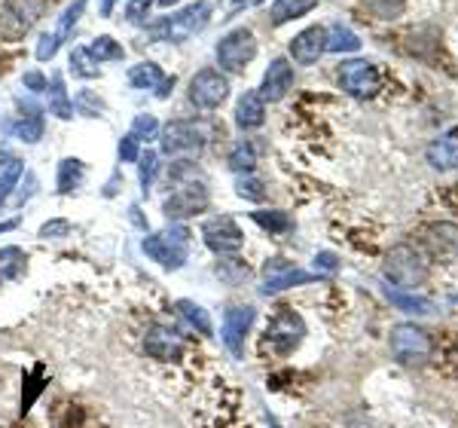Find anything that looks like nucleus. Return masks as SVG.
<instances>
[{
	"instance_id": "nucleus-12",
	"label": "nucleus",
	"mask_w": 458,
	"mask_h": 428,
	"mask_svg": "<svg viewBox=\"0 0 458 428\" xmlns=\"http://www.w3.org/2000/svg\"><path fill=\"white\" fill-rule=\"evenodd\" d=\"M302 337H306V324H302L300 315L291 312V309H282V312L269 321V328H266V343H269L272 352H278V355H291Z\"/></svg>"
},
{
	"instance_id": "nucleus-46",
	"label": "nucleus",
	"mask_w": 458,
	"mask_h": 428,
	"mask_svg": "<svg viewBox=\"0 0 458 428\" xmlns=\"http://www.w3.org/2000/svg\"><path fill=\"white\" fill-rule=\"evenodd\" d=\"M114 6H116V0H98V13H101L105 19L114 16Z\"/></svg>"
},
{
	"instance_id": "nucleus-34",
	"label": "nucleus",
	"mask_w": 458,
	"mask_h": 428,
	"mask_svg": "<svg viewBox=\"0 0 458 428\" xmlns=\"http://www.w3.org/2000/svg\"><path fill=\"white\" fill-rule=\"evenodd\" d=\"M83 10H86V0H73L68 10L62 13V19H58V25H55V34H58V40H62V43L71 37L73 25H77L80 16H83Z\"/></svg>"
},
{
	"instance_id": "nucleus-5",
	"label": "nucleus",
	"mask_w": 458,
	"mask_h": 428,
	"mask_svg": "<svg viewBox=\"0 0 458 428\" xmlns=\"http://www.w3.org/2000/svg\"><path fill=\"white\" fill-rule=\"evenodd\" d=\"M386 278L403 291H416L428 278V263L412 245H394L386 257Z\"/></svg>"
},
{
	"instance_id": "nucleus-52",
	"label": "nucleus",
	"mask_w": 458,
	"mask_h": 428,
	"mask_svg": "<svg viewBox=\"0 0 458 428\" xmlns=\"http://www.w3.org/2000/svg\"><path fill=\"white\" fill-rule=\"evenodd\" d=\"M453 300H455V304H458V294H455V297H453Z\"/></svg>"
},
{
	"instance_id": "nucleus-35",
	"label": "nucleus",
	"mask_w": 458,
	"mask_h": 428,
	"mask_svg": "<svg viewBox=\"0 0 458 428\" xmlns=\"http://www.w3.org/2000/svg\"><path fill=\"white\" fill-rule=\"evenodd\" d=\"M157 172H159V157L153 150H147L138 157V181H141V190L147 193V190L153 187V181H157Z\"/></svg>"
},
{
	"instance_id": "nucleus-37",
	"label": "nucleus",
	"mask_w": 458,
	"mask_h": 428,
	"mask_svg": "<svg viewBox=\"0 0 458 428\" xmlns=\"http://www.w3.org/2000/svg\"><path fill=\"white\" fill-rule=\"evenodd\" d=\"M25 386H28V392H21V413L31 410L34 401L43 392V371H40V367H37V371H31V373H25Z\"/></svg>"
},
{
	"instance_id": "nucleus-21",
	"label": "nucleus",
	"mask_w": 458,
	"mask_h": 428,
	"mask_svg": "<svg viewBox=\"0 0 458 428\" xmlns=\"http://www.w3.org/2000/svg\"><path fill=\"white\" fill-rule=\"evenodd\" d=\"M86 49V56H89V62L98 68V64H105V62H123L125 58V49H123V43H116L114 37H107V34H101V37H95Z\"/></svg>"
},
{
	"instance_id": "nucleus-27",
	"label": "nucleus",
	"mask_w": 458,
	"mask_h": 428,
	"mask_svg": "<svg viewBox=\"0 0 458 428\" xmlns=\"http://www.w3.org/2000/svg\"><path fill=\"white\" fill-rule=\"evenodd\" d=\"M43 132H47V123H43L40 110H31L28 116H19V123L13 125V135L25 144H37L43 138Z\"/></svg>"
},
{
	"instance_id": "nucleus-39",
	"label": "nucleus",
	"mask_w": 458,
	"mask_h": 428,
	"mask_svg": "<svg viewBox=\"0 0 458 428\" xmlns=\"http://www.w3.org/2000/svg\"><path fill=\"white\" fill-rule=\"evenodd\" d=\"M235 193H239L242 199H250V202H260V199L266 196L263 181H257L254 175H245V178L235 181Z\"/></svg>"
},
{
	"instance_id": "nucleus-11",
	"label": "nucleus",
	"mask_w": 458,
	"mask_h": 428,
	"mask_svg": "<svg viewBox=\"0 0 458 428\" xmlns=\"http://www.w3.org/2000/svg\"><path fill=\"white\" fill-rule=\"evenodd\" d=\"M202 239L214 254L229 257V254H239L242 245H245V235H242L239 224H235L229 214H220V218H211L202 224Z\"/></svg>"
},
{
	"instance_id": "nucleus-33",
	"label": "nucleus",
	"mask_w": 458,
	"mask_h": 428,
	"mask_svg": "<svg viewBox=\"0 0 458 428\" xmlns=\"http://www.w3.org/2000/svg\"><path fill=\"white\" fill-rule=\"evenodd\" d=\"M105 110H107V105L92 90H80L77 95H73V114H80V116H98V114H105Z\"/></svg>"
},
{
	"instance_id": "nucleus-26",
	"label": "nucleus",
	"mask_w": 458,
	"mask_h": 428,
	"mask_svg": "<svg viewBox=\"0 0 458 428\" xmlns=\"http://www.w3.org/2000/svg\"><path fill=\"white\" fill-rule=\"evenodd\" d=\"M318 6V0H276L272 4V10H269V19H272V25H287L291 19H300V16H306V13H312Z\"/></svg>"
},
{
	"instance_id": "nucleus-30",
	"label": "nucleus",
	"mask_w": 458,
	"mask_h": 428,
	"mask_svg": "<svg viewBox=\"0 0 458 428\" xmlns=\"http://www.w3.org/2000/svg\"><path fill=\"white\" fill-rule=\"evenodd\" d=\"M388 300L403 312H416V315H431L434 304L428 297H419V294H406V291H391L388 287Z\"/></svg>"
},
{
	"instance_id": "nucleus-48",
	"label": "nucleus",
	"mask_w": 458,
	"mask_h": 428,
	"mask_svg": "<svg viewBox=\"0 0 458 428\" xmlns=\"http://www.w3.org/2000/svg\"><path fill=\"white\" fill-rule=\"evenodd\" d=\"M159 6H174V4H181V0H157Z\"/></svg>"
},
{
	"instance_id": "nucleus-42",
	"label": "nucleus",
	"mask_w": 458,
	"mask_h": 428,
	"mask_svg": "<svg viewBox=\"0 0 458 428\" xmlns=\"http://www.w3.org/2000/svg\"><path fill=\"white\" fill-rule=\"evenodd\" d=\"M153 4H157V0H129V6H125V21L141 25V21H147V13H150Z\"/></svg>"
},
{
	"instance_id": "nucleus-38",
	"label": "nucleus",
	"mask_w": 458,
	"mask_h": 428,
	"mask_svg": "<svg viewBox=\"0 0 458 428\" xmlns=\"http://www.w3.org/2000/svg\"><path fill=\"white\" fill-rule=\"evenodd\" d=\"M71 71H73V77H83V80L98 77V68L89 62V56H86L83 47H73L71 49Z\"/></svg>"
},
{
	"instance_id": "nucleus-43",
	"label": "nucleus",
	"mask_w": 458,
	"mask_h": 428,
	"mask_svg": "<svg viewBox=\"0 0 458 428\" xmlns=\"http://www.w3.org/2000/svg\"><path fill=\"white\" fill-rule=\"evenodd\" d=\"M138 144H141V141H138V138L129 132V135H125L123 141H120V147H116V153H120V159H123V162H138V157H141V150H138Z\"/></svg>"
},
{
	"instance_id": "nucleus-3",
	"label": "nucleus",
	"mask_w": 458,
	"mask_h": 428,
	"mask_svg": "<svg viewBox=\"0 0 458 428\" xmlns=\"http://www.w3.org/2000/svg\"><path fill=\"white\" fill-rule=\"evenodd\" d=\"M144 254L162 270H181L190 257V230L181 224H172L165 233H153L141 242Z\"/></svg>"
},
{
	"instance_id": "nucleus-19",
	"label": "nucleus",
	"mask_w": 458,
	"mask_h": 428,
	"mask_svg": "<svg viewBox=\"0 0 458 428\" xmlns=\"http://www.w3.org/2000/svg\"><path fill=\"white\" fill-rule=\"evenodd\" d=\"M425 159H428V166L437 168V172L458 168V129L446 132V135H440L437 141L428 144Z\"/></svg>"
},
{
	"instance_id": "nucleus-10",
	"label": "nucleus",
	"mask_w": 458,
	"mask_h": 428,
	"mask_svg": "<svg viewBox=\"0 0 458 428\" xmlns=\"http://www.w3.org/2000/svg\"><path fill=\"white\" fill-rule=\"evenodd\" d=\"M339 83H343V90L354 95V98H373L382 86V77L373 62L352 58V62L339 64Z\"/></svg>"
},
{
	"instance_id": "nucleus-31",
	"label": "nucleus",
	"mask_w": 458,
	"mask_h": 428,
	"mask_svg": "<svg viewBox=\"0 0 458 428\" xmlns=\"http://www.w3.org/2000/svg\"><path fill=\"white\" fill-rule=\"evenodd\" d=\"M229 168L233 172H245V175H250L254 172V166H257V150H254V144L250 141H239V144H233V150H229Z\"/></svg>"
},
{
	"instance_id": "nucleus-8",
	"label": "nucleus",
	"mask_w": 458,
	"mask_h": 428,
	"mask_svg": "<svg viewBox=\"0 0 458 428\" xmlns=\"http://www.w3.org/2000/svg\"><path fill=\"white\" fill-rule=\"evenodd\" d=\"M434 352V339L428 330L416 328V324H397L391 328V355L401 364H425Z\"/></svg>"
},
{
	"instance_id": "nucleus-20",
	"label": "nucleus",
	"mask_w": 458,
	"mask_h": 428,
	"mask_svg": "<svg viewBox=\"0 0 458 428\" xmlns=\"http://www.w3.org/2000/svg\"><path fill=\"white\" fill-rule=\"evenodd\" d=\"M266 123V101L260 98V92H245L235 105V125L239 129H260Z\"/></svg>"
},
{
	"instance_id": "nucleus-22",
	"label": "nucleus",
	"mask_w": 458,
	"mask_h": 428,
	"mask_svg": "<svg viewBox=\"0 0 458 428\" xmlns=\"http://www.w3.org/2000/svg\"><path fill=\"white\" fill-rule=\"evenodd\" d=\"M49 114L58 116V120H73V98L64 90V77L62 73H53L49 80Z\"/></svg>"
},
{
	"instance_id": "nucleus-47",
	"label": "nucleus",
	"mask_w": 458,
	"mask_h": 428,
	"mask_svg": "<svg viewBox=\"0 0 458 428\" xmlns=\"http://www.w3.org/2000/svg\"><path fill=\"white\" fill-rule=\"evenodd\" d=\"M19 227V220H6V224H0V233H10V230H16Z\"/></svg>"
},
{
	"instance_id": "nucleus-1",
	"label": "nucleus",
	"mask_w": 458,
	"mask_h": 428,
	"mask_svg": "<svg viewBox=\"0 0 458 428\" xmlns=\"http://www.w3.org/2000/svg\"><path fill=\"white\" fill-rule=\"evenodd\" d=\"M211 19V4L208 0H199V4H190L183 10L172 13L165 19H157L150 25V37L157 43H183L193 34L202 31Z\"/></svg>"
},
{
	"instance_id": "nucleus-50",
	"label": "nucleus",
	"mask_w": 458,
	"mask_h": 428,
	"mask_svg": "<svg viewBox=\"0 0 458 428\" xmlns=\"http://www.w3.org/2000/svg\"><path fill=\"white\" fill-rule=\"evenodd\" d=\"M233 4H235V6H242V4H248V0H233Z\"/></svg>"
},
{
	"instance_id": "nucleus-2",
	"label": "nucleus",
	"mask_w": 458,
	"mask_h": 428,
	"mask_svg": "<svg viewBox=\"0 0 458 428\" xmlns=\"http://www.w3.org/2000/svg\"><path fill=\"white\" fill-rule=\"evenodd\" d=\"M214 135H217V129L205 120H172L159 129V150L165 157L199 153Z\"/></svg>"
},
{
	"instance_id": "nucleus-9",
	"label": "nucleus",
	"mask_w": 458,
	"mask_h": 428,
	"mask_svg": "<svg viewBox=\"0 0 458 428\" xmlns=\"http://www.w3.org/2000/svg\"><path fill=\"white\" fill-rule=\"evenodd\" d=\"M187 95H190V105L193 107L217 110L229 98V80L217 68H202L199 73H193V80H190Z\"/></svg>"
},
{
	"instance_id": "nucleus-49",
	"label": "nucleus",
	"mask_w": 458,
	"mask_h": 428,
	"mask_svg": "<svg viewBox=\"0 0 458 428\" xmlns=\"http://www.w3.org/2000/svg\"><path fill=\"white\" fill-rule=\"evenodd\" d=\"M269 425H272V428H282V425L276 423V416H269Z\"/></svg>"
},
{
	"instance_id": "nucleus-13",
	"label": "nucleus",
	"mask_w": 458,
	"mask_h": 428,
	"mask_svg": "<svg viewBox=\"0 0 458 428\" xmlns=\"http://www.w3.org/2000/svg\"><path fill=\"white\" fill-rule=\"evenodd\" d=\"M318 282V272H306L300 267H293V263L282 261V257H276V261L266 263V282L260 287L263 297H272V294H282L287 287H297V285H312Z\"/></svg>"
},
{
	"instance_id": "nucleus-7",
	"label": "nucleus",
	"mask_w": 458,
	"mask_h": 428,
	"mask_svg": "<svg viewBox=\"0 0 458 428\" xmlns=\"http://www.w3.org/2000/svg\"><path fill=\"white\" fill-rule=\"evenodd\" d=\"M208 202H211V193H208V187H205V181L190 178V181L174 184L172 196H165V202H162V214H165L172 224H181V220L202 214L208 209Z\"/></svg>"
},
{
	"instance_id": "nucleus-44",
	"label": "nucleus",
	"mask_w": 458,
	"mask_h": 428,
	"mask_svg": "<svg viewBox=\"0 0 458 428\" xmlns=\"http://www.w3.org/2000/svg\"><path fill=\"white\" fill-rule=\"evenodd\" d=\"M21 83H25L28 92H47L49 80L43 77V71H28L25 77H21Z\"/></svg>"
},
{
	"instance_id": "nucleus-15",
	"label": "nucleus",
	"mask_w": 458,
	"mask_h": 428,
	"mask_svg": "<svg viewBox=\"0 0 458 428\" xmlns=\"http://www.w3.org/2000/svg\"><path fill=\"white\" fill-rule=\"evenodd\" d=\"M254 306H233L226 309L224 315V328H220V339H224V346L229 352H233L235 358L245 355V339L250 334V328H254Z\"/></svg>"
},
{
	"instance_id": "nucleus-51",
	"label": "nucleus",
	"mask_w": 458,
	"mask_h": 428,
	"mask_svg": "<svg viewBox=\"0 0 458 428\" xmlns=\"http://www.w3.org/2000/svg\"><path fill=\"white\" fill-rule=\"evenodd\" d=\"M254 4H257V6H260V4H266V0H254Z\"/></svg>"
},
{
	"instance_id": "nucleus-32",
	"label": "nucleus",
	"mask_w": 458,
	"mask_h": 428,
	"mask_svg": "<svg viewBox=\"0 0 458 428\" xmlns=\"http://www.w3.org/2000/svg\"><path fill=\"white\" fill-rule=\"evenodd\" d=\"M250 220H254L257 227H263L266 233H272V235L287 233L293 227L291 214H284V211H250Z\"/></svg>"
},
{
	"instance_id": "nucleus-14",
	"label": "nucleus",
	"mask_w": 458,
	"mask_h": 428,
	"mask_svg": "<svg viewBox=\"0 0 458 428\" xmlns=\"http://www.w3.org/2000/svg\"><path fill=\"white\" fill-rule=\"evenodd\" d=\"M144 352L150 355L153 361H162V364H168V361H181L183 355V337L177 334L172 324H150L144 334Z\"/></svg>"
},
{
	"instance_id": "nucleus-36",
	"label": "nucleus",
	"mask_w": 458,
	"mask_h": 428,
	"mask_svg": "<svg viewBox=\"0 0 458 428\" xmlns=\"http://www.w3.org/2000/svg\"><path fill=\"white\" fill-rule=\"evenodd\" d=\"M159 120L153 114H138L135 123H131V135L138 138V141H153V138L159 135Z\"/></svg>"
},
{
	"instance_id": "nucleus-24",
	"label": "nucleus",
	"mask_w": 458,
	"mask_h": 428,
	"mask_svg": "<svg viewBox=\"0 0 458 428\" xmlns=\"http://www.w3.org/2000/svg\"><path fill=\"white\" fill-rule=\"evenodd\" d=\"M21 172H25V162L19 157H13V153L0 150V205L10 199L13 187H16L21 178Z\"/></svg>"
},
{
	"instance_id": "nucleus-28",
	"label": "nucleus",
	"mask_w": 458,
	"mask_h": 428,
	"mask_svg": "<svg viewBox=\"0 0 458 428\" xmlns=\"http://www.w3.org/2000/svg\"><path fill=\"white\" fill-rule=\"evenodd\" d=\"M360 49V37L345 25H334L327 31V53H358Z\"/></svg>"
},
{
	"instance_id": "nucleus-17",
	"label": "nucleus",
	"mask_w": 458,
	"mask_h": 428,
	"mask_svg": "<svg viewBox=\"0 0 458 428\" xmlns=\"http://www.w3.org/2000/svg\"><path fill=\"white\" fill-rule=\"evenodd\" d=\"M327 53V28L309 25L291 40V58L297 64H315L318 58Z\"/></svg>"
},
{
	"instance_id": "nucleus-18",
	"label": "nucleus",
	"mask_w": 458,
	"mask_h": 428,
	"mask_svg": "<svg viewBox=\"0 0 458 428\" xmlns=\"http://www.w3.org/2000/svg\"><path fill=\"white\" fill-rule=\"evenodd\" d=\"M291 86H293V64L287 58H272L257 92H260L263 101H282L291 92Z\"/></svg>"
},
{
	"instance_id": "nucleus-29",
	"label": "nucleus",
	"mask_w": 458,
	"mask_h": 428,
	"mask_svg": "<svg viewBox=\"0 0 458 428\" xmlns=\"http://www.w3.org/2000/svg\"><path fill=\"white\" fill-rule=\"evenodd\" d=\"M25 272V251L16 245L0 248V282H10Z\"/></svg>"
},
{
	"instance_id": "nucleus-40",
	"label": "nucleus",
	"mask_w": 458,
	"mask_h": 428,
	"mask_svg": "<svg viewBox=\"0 0 458 428\" xmlns=\"http://www.w3.org/2000/svg\"><path fill=\"white\" fill-rule=\"evenodd\" d=\"M58 49H62V40H58L55 31L40 34V43H37V62H49V58H55Z\"/></svg>"
},
{
	"instance_id": "nucleus-16",
	"label": "nucleus",
	"mask_w": 458,
	"mask_h": 428,
	"mask_svg": "<svg viewBox=\"0 0 458 428\" xmlns=\"http://www.w3.org/2000/svg\"><path fill=\"white\" fill-rule=\"evenodd\" d=\"M129 86L131 90H150L157 98H168L174 90V77H168L157 62H138L129 68Z\"/></svg>"
},
{
	"instance_id": "nucleus-25",
	"label": "nucleus",
	"mask_w": 458,
	"mask_h": 428,
	"mask_svg": "<svg viewBox=\"0 0 458 428\" xmlns=\"http://www.w3.org/2000/svg\"><path fill=\"white\" fill-rule=\"evenodd\" d=\"M86 181V166L80 159H62L58 162V175H55V187L58 193H73V190H80Z\"/></svg>"
},
{
	"instance_id": "nucleus-4",
	"label": "nucleus",
	"mask_w": 458,
	"mask_h": 428,
	"mask_svg": "<svg viewBox=\"0 0 458 428\" xmlns=\"http://www.w3.org/2000/svg\"><path fill=\"white\" fill-rule=\"evenodd\" d=\"M49 0H4L0 6V37L10 43L21 40L31 28L47 16Z\"/></svg>"
},
{
	"instance_id": "nucleus-41",
	"label": "nucleus",
	"mask_w": 458,
	"mask_h": 428,
	"mask_svg": "<svg viewBox=\"0 0 458 428\" xmlns=\"http://www.w3.org/2000/svg\"><path fill=\"white\" fill-rule=\"evenodd\" d=\"M68 233H71L68 218H53L40 227V239H68Z\"/></svg>"
},
{
	"instance_id": "nucleus-45",
	"label": "nucleus",
	"mask_w": 458,
	"mask_h": 428,
	"mask_svg": "<svg viewBox=\"0 0 458 428\" xmlns=\"http://www.w3.org/2000/svg\"><path fill=\"white\" fill-rule=\"evenodd\" d=\"M315 263H318V267H321L324 272H336V267H339V263H336V254H330V251L318 254V257H315Z\"/></svg>"
},
{
	"instance_id": "nucleus-6",
	"label": "nucleus",
	"mask_w": 458,
	"mask_h": 428,
	"mask_svg": "<svg viewBox=\"0 0 458 428\" xmlns=\"http://www.w3.org/2000/svg\"><path fill=\"white\" fill-rule=\"evenodd\" d=\"M257 56V37L250 28H233L220 37L217 49H214V58H217V68L226 73H242L254 62Z\"/></svg>"
},
{
	"instance_id": "nucleus-23",
	"label": "nucleus",
	"mask_w": 458,
	"mask_h": 428,
	"mask_svg": "<svg viewBox=\"0 0 458 428\" xmlns=\"http://www.w3.org/2000/svg\"><path fill=\"white\" fill-rule=\"evenodd\" d=\"M174 309H177V315H181V319L196 330V334L214 337V324H211V315L205 312V306L193 304V300H177Z\"/></svg>"
}]
</instances>
